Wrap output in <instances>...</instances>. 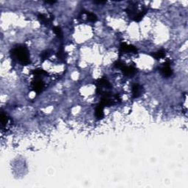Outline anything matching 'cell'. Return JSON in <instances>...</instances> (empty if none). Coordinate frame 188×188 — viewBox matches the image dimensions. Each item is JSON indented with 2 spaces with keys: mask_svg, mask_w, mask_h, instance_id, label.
<instances>
[{
  "mask_svg": "<svg viewBox=\"0 0 188 188\" xmlns=\"http://www.w3.org/2000/svg\"><path fill=\"white\" fill-rule=\"evenodd\" d=\"M114 66L117 68H120L123 72V74L126 76H133L138 72V69L135 66H133V65L128 66V65H127L125 63L120 61V60H117V61L115 62Z\"/></svg>",
  "mask_w": 188,
  "mask_h": 188,
  "instance_id": "obj_3",
  "label": "cell"
},
{
  "mask_svg": "<svg viewBox=\"0 0 188 188\" xmlns=\"http://www.w3.org/2000/svg\"><path fill=\"white\" fill-rule=\"evenodd\" d=\"M166 54V52L165 49H160V50L157 51V52H154L151 54V57H153L155 58V59L159 60V59H161V58H163L165 57Z\"/></svg>",
  "mask_w": 188,
  "mask_h": 188,
  "instance_id": "obj_11",
  "label": "cell"
},
{
  "mask_svg": "<svg viewBox=\"0 0 188 188\" xmlns=\"http://www.w3.org/2000/svg\"><path fill=\"white\" fill-rule=\"evenodd\" d=\"M45 2L46 3V4L53 5V4H54V3L56 2V1H45Z\"/></svg>",
  "mask_w": 188,
  "mask_h": 188,
  "instance_id": "obj_19",
  "label": "cell"
},
{
  "mask_svg": "<svg viewBox=\"0 0 188 188\" xmlns=\"http://www.w3.org/2000/svg\"><path fill=\"white\" fill-rule=\"evenodd\" d=\"M84 14H85L86 15V17H87V20L88 21H90V22H96V21H97V16H96V14L93 13L91 12H87V11H85L83 13Z\"/></svg>",
  "mask_w": 188,
  "mask_h": 188,
  "instance_id": "obj_12",
  "label": "cell"
},
{
  "mask_svg": "<svg viewBox=\"0 0 188 188\" xmlns=\"http://www.w3.org/2000/svg\"><path fill=\"white\" fill-rule=\"evenodd\" d=\"M126 11L131 19L136 21V22H139L143 19L144 16L146 14L148 9L143 8L141 10H138V7L135 5H129L128 8L126 9Z\"/></svg>",
  "mask_w": 188,
  "mask_h": 188,
  "instance_id": "obj_2",
  "label": "cell"
},
{
  "mask_svg": "<svg viewBox=\"0 0 188 188\" xmlns=\"http://www.w3.org/2000/svg\"><path fill=\"white\" fill-rule=\"evenodd\" d=\"M143 88L142 85L140 84L135 83L132 85V97L134 98H138L143 94Z\"/></svg>",
  "mask_w": 188,
  "mask_h": 188,
  "instance_id": "obj_8",
  "label": "cell"
},
{
  "mask_svg": "<svg viewBox=\"0 0 188 188\" xmlns=\"http://www.w3.org/2000/svg\"><path fill=\"white\" fill-rule=\"evenodd\" d=\"M120 53H133V54H136L138 52V49L136 46L133 45H128L126 43H122L120 45L119 48Z\"/></svg>",
  "mask_w": 188,
  "mask_h": 188,
  "instance_id": "obj_6",
  "label": "cell"
},
{
  "mask_svg": "<svg viewBox=\"0 0 188 188\" xmlns=\"http://www.w3.org/2000/svg\"><path fill=\"white\" fill-rule=\"evenodd\" d=\"M96 85L97 86V88L102 89V87H106V88H110L112 87L111 84L109 83V81L105 78H101L98 79L96 83Z\"/></svg>",
  "mask_w": 188,
  "mask_h": 188,
  "instance_id": "obj_9",
  "label": "cell"
},
{
  "mask_svg": "<svg viewBox=\"0 0 188 188\" xmlns=\"http://www.w3.org/2000/svg\"><path fill=\"white\" fill-rule=\"evenodd\" d=\"M0 118H1V125L2 127H5L7 125L8 122V117L6 116V114H5L4 112H1V116H0Z\"/></svg>",
  "mask_w": 188,
  "mask_h": 188,
  "instance_id": "obj_16",
  "label": "cell"
},
{
  "mask_svg": "<svg viewBox=\"0 0 188 188\" xmlns=\"http://www.w3.org/2000/svg\"><path fill=\"white\" fill-rule=\"evenodd\" d=\"M52 30L54 31V32L55 33L57 37L58 38H60V39H62V38H63V31H62L61 28H60V27H58V26L53 27Z\"/></svg>",
  "mask_w": 188,
  "mask_h": 188,
  "instance_id": "obj_14",
  "label": "cell"
},
{
  "mask_svg": "<svg viewBox=\"0 0 188 188\" xmlns=\"http://www.w3.org/2000/svg\"><path fill=\"white\" fill-rule=\"evenodd\" d=\"M94 4H105V3H107V1H94Z\"/></svg>",
  "mask_w": 188,
  "mask_h": 188,
  "instance_id": "obj_18",
  "label": "cell"
},
{
  "mask_svg": "<svg viewBox=\"0 0 188 188\" xmlns=\"http://www.w3.org/2000/svg\"><path fill=\"white\" fill-rule=\"evenodd\" d=\"M160 74H162L164 77H170L172 76L173 71L171 68V63L170 61H166L162 66L160 69Z\"/></svg>",
  "mask_w": 188,
  "mask_h": 188,
  "instance_id": "obj_5",
  "label": "cell"
},
{
  "mask_svg": "<svg viewBox=\"0 0 188 188\" xmlns=\"http://www.w3.org/2000/svg\"><path fill=\"white\" fill-rule=\"evenodd\" d=\"M49 56H50V52H49V51L48 50L43 51V52L41 54V57L43 60L48 59V58L49 57Z\"/></svg>",
  "mask_w": 188,
  "mask_h": 188,
  "instance_id": "obj_17",
  "label": "cell"
},
{
  "mask_svg": "<svg viewBox=\"0 0 188 188\" xmlns=\"http://www.w3.org/2000/svg\"><path fill=\"white\" fill-rule=\"evenodd\" d=\"M38 19L41 24L45 25V26H49L54 20V16L50 15V17H48L45 14L39 13L38 15Z\"/></svg>",
  "mask_w": 188,
  "mask_h": 188,
  "instance_id": "obj_7",
  "label": "cell"
},
{
  "mask_svg": "<svg viewBox=\"0 0 188 188\" xmlns=\"http://www.w3.org/2000/svg\"><path fill=\"white\" fill-rule=\"evenodd\" d=\"M57 57L58 59L60 60H65V59H66L67 54H65L64 49H63V48H61L58 50L57 53Z\"/></svg>",
  "mask_w": 188,
  "mask_h": 188,
  "instance_id": "obj_15",
  "label": "cell"
},
{
  "mask_svg": "<svg viewBox=\"0 0 188 188\" xmlns=\"http://www.w3.org/2000/svg\"><path fill=\"white\" fill-rule=\"evenodd\" d=\"M32 74H33L35 76H36V77H38V76H41L48 75V73L41 68H38V69H35V70H33L32 71Z\"/></svg>",
  "mask_w": 188,
  "mask_h": 188,
  "instance_id": "obj_13",
  "label": "cell"
},
{
  "mask_svg": "<svg viewBox=\"0 0 188 188\" xmlns=\"http://www.w3.org/2000/svg\"><path fill=\"white\" fill-rule=\"evenodd\" d=\"M95 116L98 120H101L105 116V113H104V107L101 104H98L96 106V110H95Z\"/></svg>",
  "mask_w": 188,
  "mask_h": 188,
  "instance_id": "obj_10",
  "label": "cell"
},
{
  "mask_svg": "<svg viewBox=\"0 0 188 188\" xmlns=\"http://www.w3.org/2000/svg\"><path fill=\"white\" fill-rule=\"evenodd\" d=\"M31 87H32V90L35 92L36 94H39L41 92H43V90H44L45 87V83H43V81L40 78H36L35 79L33 80L31 83Z\"/></svg>",
  "mask_w": 188,
  "mask_h": 188,
  "instance_id": "obj_4",
  "label": "cell"
},
{
  "mask_svg": "<svg viewBox=\"0 0 188 188\" xmlns=\"http://www.w3.org/2000/svg\"><path fill=\"white\" fill-rule=\"evenodd\" d=\"M10 54L13 58L17 60L21 64L27 65L30 63V52L25 46L16 45L10 51Z\"/></svg>",
  "mask_w": 188,
  "mask_h": 188,
  "instance_id": "obj_1",
  "label": "cell"
}]
</instances>
